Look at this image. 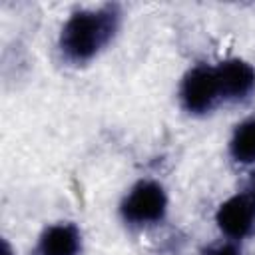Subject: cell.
Returning a JSON list of instances; mask_svg holds the SVG:
<instances>
[{"label":"cell","instance_id":"7","mask_svg":"<svg viewBox=\"0 0 255 255\" xmlns=\"http://www.w3.org/2000/svg\"><path fill=\"white\" fill-rule=\"evenodd\" d=\"M229 147L235 161L239 163L255 161V120H247L241 126H237Z\"/></svg>","mask_w":255,"mask_h":255},{"label":"cell","instance_id":"5","mask_svg":"<svg viewBox=\"0 0 255 255\" xmlns=\"http://www.w3.org/2000/svg\"><path fill=\"white\" fill-rule=\"evenodd\" d=\"M219 94L227 100H243L255 88V70L243 60H225L215 68Z\"/></svg>","mask_w":255,"mask_h":255},{"label":"cell","instance_id":"3","mask_svg":"<svg viewBox=\"0 0 255 255\" xmlns=\"http://www.w3.org/2000/svg\"><path fill=\"white\" fill-rule=\"evenodd\" d=\"M179 96H181V104L187 112H191V114L207 112L219 96L215 68L197 66V68L189 70L187 76L183 78Z\"/></svg>","mask_w":255,"mask_h":255},{"label":"cell","instance_id":"2","mask_svg":"<svg viewBox=\"0 0 255 255\" xmlns=\"http://www.w3.org/2000/svg\"><path fill=\"white\" fill-rule=\"evenodd\" d=\"M167 197L159 183L139 181L124 199L122 215L129 223H153L165 215Z\"/></svg>","mask_w":255,"mask_h":255},{"label":"cell","instance_id":"10","mask_svg":"<svg viewBox=\"0 0 255 255\" xmlns=\"http://www.w3.org/2000/svg\"><path fill=\"white\" fill-rule=\"evenodd\" d=\"M2 249H4V251H2V255H12V249H10V245H8L6 241L2 243Z\"/></svg>","mask_w":255,"mask_h":255},{"label":"cell","instance_id":"4","mask_svg":"<svg viewBox=\"0 0 255 255\" xmlns=\"http://www.w3.org/2000/svg\"><path fill=\"white\" fill-rule=\"evenodd\" d=\"M217 225L233 239H241L251 233L255 225V199L247 191L229 197L217 211Z\"/></svg>","mask_w":255,"mask_h":255},{"label":"cell","instance_id":"6","mask_svg":"<svg viewBox=\"0 0 255 255\" xmlns=\"http://www.w3.org/2000/svg\"><path fill=\"white\" fill-rule=\"evenodd\" d=\"M80 231L72 223H60L48 227L38 243V255H78L80 251Z\"/></svg>","mask_w":255,"mask_h":255},{"label":"cell","instance_id":"9","mask_svg":"<svg viewBox=\"0 0 255 255\" xmlns=\"http://www.w3.org/2000/svg\"><path fill=\"white\" fill-rule=\"evenodd\" d=\"M245 191L255 199V173H251V177H249V181H247V187H245Z\"/></svg>","mask_w":255,"mask_h":255},{"label":"cell","instance_id":"8","mask_svg":"<svg viewBox=\"0 0 255 255\" xmlns=\"http://www.w3.org/2000/svg\"><path fill=\"white\" fill-rule=\"evenodd\" d=\"M205 255H241V251L233 243H219V245L209 247Z\"/></svg>","mask_w":255,"mask_h":255},{"label":"cell","instance_id":"1","mask_svg":"<svg viewBox=\"0 0 255 255\" xmlns=\"http://www.w3.org/2000/svg\"><path fill=\"white\" fill-rule=\"evenodd\" d=\"M120 16L122 14L116 4L72 14L60 34L62 54L76 64L92 60L114 38L120 26Z\"/></svg>","mask_w":255,"mask_h":255}]
</instances>
